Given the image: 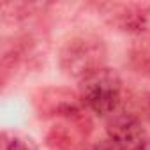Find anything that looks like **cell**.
Masks as SVG:
<instances>
[{
	"instance_id": "obj_1",
	"label": "cell",
	"mask_w": 150,
	"mask_h": 150,
	"mask_svg": "<svg viewBox=\"0 0 150 150\" xmlns=\"http://www.w3.org/2000/svg\"><path fill=\"white\" fill-rule=\"evenodd\" d=\"M80 99L87 110L106 117L113 115L122 99V81L115 69L103 67L81 80Z\"/></svg>"
},
{
	"instance_id": "obj_2",
	"label": "cell",
	"mask_w": 150,
	"mask_h": 150,
	"mask_svg": "<svg viewBox=\"0 0 150 150\" xmlns=\"http://www.w3.org/2000/svg\"><path fill=\"white\" fill-rule=\"evenodd\" d=\"M104 46L101 39L74 37L60 51L62 69L74 78H87L104 67Z\"/></svg>"
},
{
	"instance_id": "obj_3",
	"label": "cell",
	"mask_w": 150,
	"mask_h": 150,
	"mask_svg": "<svg viewBox=\"0 0 150 150\" xmlns=\"http://www.w3.org/2000/svg\"><path fill=\"white\" fill-rule=\"evenodd\" d=\"M106 132L120 150H139L148 143L141 122L131 113H113L106 122Z\"/></svg>"
},
{
	"instance_id": "obj_4",
	"label": "cell",
	"mask_w": 150,
	"mask_h": 150,
	"mask_svg": "<svg viewBox=\"0 0 150 150\" xmlns=\"http://www.w3.org/2000/svg\"><path fill=\"white\" fill-rule=\"evenodd\" d=\"M117 25L125 32H145L148 28V11L139 6H124L120 13L115 14Z\"/></svg>"
},
{
	"instance_id": "obj_5",
	"label": "cell",
	"mask_w": 150,
	"mask_h": 150,
	"mask_svg": "<svg viewBox=\"0 0 150 150\" xmlns=\"http://www.w3.org/2000/svg\"><path fill=\"white\" fill-rule=\"evenodd\" d=\"M4 150H37V145L34 143L32 138L14 134L4 143Z\"/></svg>"
},
{
	"instance_id": "obj_6",
	"label": "cell",
	"mask_w": 150,
	"mask_h": 150,
	"mask_svg": "<svg viewBox=\"0 0 150 150\" xmlns=\"http://www.w3.org/2000/svg\"><path fill=\"white\" fill-rule=\"evenodd\" d=\"M83 150H120L111 139H103V141H99V143H96V145H90V146H87V148H83Z\"/></svg>"
},
{
	"instance_id": "obj_7",
	"label": "cell",
	"mask_w": 150,
	"mask_h": 150,
	"mask_svg": "<svg viewBox=\"0 0 150 150\" xmlns=\"http://www.w3.org/2000/svg\"><path fill=\"white\" fill-rule=\"evenodd\" d=\"M139 150H150V141H148V143H146V145H145V146H141V148H139Z\"/></svg>"
},
{
	"instance_id": "obj_8",
	"label": "cell",
	"mask_w": 150,
	"mask_h": 150,
	"mask_svg": "<svg viewBox=\"0 0 150 150\" xmlns=\"http://www.w3.org/2000/svg\"><path fill=\"white\" fill-rule=\"evenodd\" d=\"M148 111H150V99H148Z\"/></svg>"
},
{
	"instance_id": "obj_9",
	"label": "cell",
	"mask_w": 150,
	"mask_h": 150,
	"mask_svg": "<svg viewBox=\"0 0 150 150\" xmlns=\"http://www.w3.org/2000/svg\"><path fill=\"white\" fill-rule=\"evenodd\" d=\"M148 64H150V58H148Z\"/></svg>"
}]
</instances>
